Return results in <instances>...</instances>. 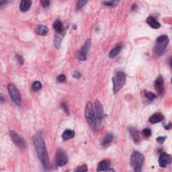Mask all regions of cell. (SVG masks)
Masks as SVG:
<instances>
[{
	"label": "cell",
	"instance_id": "8992f818",
	"mask_svg": "<svg viewBox=\"0 0 172 172\" xmlns=\"http://www.w3.org/2000/svg\"><path fill=\"white\" fill-rule=\"evenodd\" d=\"M7 90L12 100L16 105L20 106L22 104L21 95L17 87L13 85V84L10 83L7 86Z\"/></svg>",
	"mask_w": 172,
	"mask_h": 172
},
{
	"label": "cell",
	"instance_id": "f546056e",
	"mask_svg": "<svg viewBox=\"0 0 172 172\" xmlns=\"http://www.w3.org/2000/svg\"><path fill=\"white\" fill-rule=\"evenodd\" d=\"M118 1H105L103 2V4L106 6H110V7H113V6H115V5L118 4Z\"/></svg>",
	"mask_w": 172,
	"mask_h": 172
},
{
	"label": "cell",
	"instance_id": "ba28073f",
	"mask_svg": "<svg viewBox=\"0 0 172 172\" xmlns=\"http://www.w3.org/2000/svg\"><path fill=\"white\" fill-rule=\"evenodd\" d=\"M56 163L59 166H64L68 163V155L63 149L59 148L57 150Z\"/></svg>",
	"mask_w": 172,
	"mask_h": 172
},
{
	"label": "cell",
	"instance_id": "277c9868",
	"mask_svg": "<svg viewBox=\"0 0 172 172\" xmlns=\"http://www.w3.org/2000/svg\"><path fill=\"white\" fill-rule=\"evenodd\" d=\"M85 117L87 120V122L89 125V127L92 130L95 131L97 129V124H96V118L95 116V113L94 108L92 103L88 102L87 103L85 108Z\"/></svg>",
	"mask_w": 172,
	"mask_h": 172
},
{
	"label": "cell",
	"instance_id": "9a60e30c",
	"mask_svg": "<svg viewBox=\"0 0 172 172\" xmlns=\"http://www.w3.org/2000/svg\"><path fill=\"white\" fill-rule=\"evenodd\" d=\"M111 163L108 159H104L101 161L98 165L97 171H106V170L110 168Z\"/></svg>",
	"mask_w": 172,
	"mask_h": 172
},
{
	"label": "cell",
	"instance_id": "d6a6232c",
	"mask_svg": "<svg viewBox=\"0 0 172 172\" xmlns=\"http://www.w3.org/2000/svg\"><path fill=\"white\" fill-rule=\"evenodd\" d=\"M73 77L77 78V79H79V78H80V77H81V73H80V71H79L76 70V71H75L74 73H73Z\"/></svg>",
	"mask_w": 172,
	"mask_h": 172
},
{
	"label": "cell",
	"instance_id": "4dcf8cb0",
	"mask_svg": "<svg viewBox=\"0 0 172 172\" xmlns=\"http://www.w3.org/2000/svg\"><path fill=\"white\" fill-rule=\"evenodd\" d=\"M143 134L145 137H149V136H151V130L148 129V128L144 129L143 130Z\"/></svg>",
	"mask_w": 172,
	"mask_h": 172
},
{
	"label": "cell",
	"instance_id": "7a4b0ae2",
	"mask_svg": "<svg viewBox=\"0 0 172 172\" xmlns=\"http://www.w3.org/2000/svg\"><path fill=\"white\" fill-rule=\"evenodd\" d=\"M144 157L140 152L135 151L130 157V165L136 172H141L144 164Z\"/></svg>",
	"mask_w": 172,
	"mask_h": 172
},
{
	"label": "cell",
	"instance_id": "9c48e42d",
	"mask_svg": "<svg viewBox=\"0 0 172 172\" xmlns=\"http://www.w3.org/2000/svg\"><path fill=\"white\" fill-rule=\"evenodd\" d=\"M95 115H96V120L98 122V124H100L103 119V110L102 104L98 100H95Z\"/></svg>",
	"mask_w": 172,
	"mask_h": 172
},
{
	"label": "cell",
	"instance_id": "d6986e66",
	"mask_svg": "<svg viewBox=\"0 0 172 172\" xmlns=\"http://www.w3.org/2000/svg\"><path fill=\"white\" fill-rule=\"evenodd\" d=\"M35 32H36V34L40 35V36H45L48 33V28L46 26L39 25L36 26V29H35Z\"/></svg>",
	"mask_w": 172,
	"mask_h": 172
},
{
	"label": "cell",
	"instance_id": "30bf717a",
	"mask_svg": "<svg viewBox=\"0 0 172 172\" xmlns=\"http://www.w3.org/2000/svg\"><path fill=\"white\" fill-rule=\"evenodd\" d=\"M171 163V157L170 155L166 153H163L160 155L159 159V164L160 167L165 168L167 167L168 165H170Z\"/></svg>",
	"mask_w": 172,
	"mask_h": 172
},
{
	"label": "cell",
	"instance_id": "603a6c76",
	"mask_svg": "<svg viewBox=\"0 0 172 172\" xmlns=\"http://www.w3.org/2000/svg\"><path fill=\"white\" fill-rule=\"evenodd\" d=\"M90 46H91V40L88 39V40H86L85 43H84V45H83L82 47H81V49L80 50V51L81 52V53L87 54V52H88L89 50Z\"/></svg>",
	"mask_w": 172,
	"mask_h": 172
},
{
	"label": "cell",
	"instance_id": "5bb4252c",
	"mask_svg": "<svg viewBox=\"0 0 172 172\" xmlns=\"http://www.w3.org/2000/svg\"><path fill=\"white\" fill-rule=\"evenodd\" d=\"M113 139H114V136L112 135V134L110 133L106 134V135L103 136V138H102V143H101L102 147H104V148L108 147L109 145H110L112 142Z\"/></svg>",
	"mask_w": 172,
	"mask_h": 172
},
{
	"label": "cell",
	"instance_id": "e575fe53",
	"mask_svg": "<svg viewBox=\"0 0 172 172\" xmlns=\"http://www.w3.org/2000/svg\"><path fill=\"white\" fill-rule=\"evenodd\" d=\"M40 3H41V4L44 7H47L49 6V5H50V1H46V0H43V1H40Z\"/></svg>",
	"mask_w": 172,
	"mask_h": 172
},
{
	"label": "cell",
	"instance_id": "74e56055",
	"mask_svg": "<svg viewBox=\"0 0 172 172\" xmlns=\"http://www.w3.org/2000/svg\"><path fill=\"white\" fill-rule=\"evenodd\" d=\"M106 171H115V170H114V169H110V168H109L106 170Z\"/></svg>",
	"mask_w": 172,
	"mask_h": 172
},
{
	"label": "cell",
	"instance_id": "2e32d148",
	"mask_svg": "<svg viewBox=\"0 0 172 172\" xmlns=\"http://www.w3.org/2000/svg\"><path fill=\"white\" fill-rule=\"evenodd\" d=\"M163 119H164V116H163V114L160 112H157L153 114V115L150 117L149 122L152 124H156L158 123V122L163 121Z\"/></svg>",
	"mask_w": 172,
	"mask_h": 172
},
{
	"label": "cell",
	"instance_id": "1f68e13d",
	"mask_svg": "<svg viewBox=\"0 0 172 172\" xmlns=\"http://www.w3.org/2000/svg\"><path fill=\"white\" fill-rule=\"evenodd\" d=\"M16 59H17V61L18 62L20 63V65H23L24 64V59H23V57L20 56V54H16Z\"/></svg>",
	"mask_w": 172,
	"mask_h": 172
},
{
	"label": "cell",
	"instance_id": "4fadbf2b",
	"mask_svg": "<svg viewBox=\"0 0 172 172\" xmlns=\"http://www.w3.org/2000/svg\"><path fill=\"white\" fill-rule=\"evenodd\" d=\"M53 27L56 31V33L61 34V33H65L66 30L65 29V26L63 23L60 20H56L53 24Z\"/></svg>",
	"mask_w": 172,
	"mask_h": 172
},
{
	"label": "cell",
	"instance_id": "7c38bea8",
	"mask_svg": "<svg viewBox=\"0 0 172 172\" xmlns=\"http://www.w3.org/2000/svg\"><path fill=\"white\" fill-rule=\"evenodd\" d=\"M129 133L130 134L131 137L133 138V141L135 142V143L138 144L139 142L141 141V135L139 131L137 130V129H136L135 127H129Z\"/></svg>",
	"mask_w": 172,
	"mask_h": 172
},
{
	"label": "cell",
	"instance_id": "ffe728a7",
	"mask_svg": "<svg viewBox=\"0 0 172 172\" xmlns=\"http://www.w3.org/2000/svg\"><path fill=\"white\" fill-rule=\"evenodd\" d=\"M75 136V132L72 130L67 129L66 130H65L63 133L62 135V138L64 141H67L69 140V139H71Z\"/></svg>",
	"mask_w": 172,
	"mask_h": 172
},
{
	"label": "cell",
	"instance_id": "4316f807",
	"mask_svg": "<svg viewBox=\"0 0 172 172\" xmlns=\"http://www.w3.org/2000/svg\"><path fill=\"white\" fill-rule=\"evenodd\" d=\"M77 57L79 60H80V61H86L87 59V54L81 53L80 51L77 53Z\"/></svg>",
	"mask_w": 172,
	"mask_h": 172
},
{
	"label": "cell",
	"instance_id": "44dd1931",
	"mask_svg": "<svg viewBox=\"0 0 172 172\" xmlns=\"http://www.w3.org/2000/svg\"><path fill=\"white\" fill-rule=\"evenodd\" d=\"M122 49V45H116L113 49H112L111 51L109 53V57L110 58H114L120 53Z\"/></svg>",
	"mask_w": 172,
	"mask_h": 172
},
{
	"label": "cell",
	"instance_id": "7402d4cb",
	"mask_svg": "<svg viewBox=\"0 0 172 172\" xmlns=\"http://www.w3.org/2000/svg\"><path fill=\"white\" fill-rule=\"evenodd\" d=\"M65 33H61V34H58L56 33L55 34V37H54V46L57 48H59L61 46V43L63 40V37L64 36Z\"/></svg>",
	"mask_w": 172,
	"mask_h": 172
},
{
	"label": "cell",
	"instance_id": "484cf974",
	"mask_svg": "<svg viewBox=\"0 0 172 172\" xmlns=\"http://www.w3.org/2000/svg\"><path fill=\"white\" fill-rule=\"evenodd\" d=\"M87 3V1L86 0H80V1H78L77 3V5H76V9L77 10H80L82 8L84 5H85Z\"/></svg>",
	"mask_w": 172,
	"mask_h": 172
},
{
	"label": "cell",
	"instance_id": "5b68a950",
	"mask_svg": "<svg viewBox=\"0 0 172 172\" xmlns=\"http://www.w3.org/2000/svg\"><path fill=\"white\" fill-rule=\"evenodd\" d=\"M125 81H126V75L122 71H118L112 77V83H113V92L116 94L122 87L124 86Z\"/></svg>",
	"mask_w": 172,
	"mask_h": 172
},
{
	"label": "cell",
	"instance_id": "8d00e7d4",
	"mask_svg": "<svg viewBox=\"0 0 172 172\" xmlns=\"http://www.w3.org/2000/svg\"><path fill=\"white\" fill-rule=\"evenodd\" d=\"M165 130H169L171 128V124H164L163 125Z\"/></svg>",
	"mask_w": 172,
	"mask_h": 172
},
{
	"label": "cell",
	"instance_id": "d4e9b609",
	"mask_svg": "<svg viewBox=\"0 0 172 172\" xmlns=\"http://www.w3.org/2000/svg\"><path fill=\"white\" fill-rule=\"evenodd\" d=\"M42 88V84L39 81H34L32 84V89H33L34 91H39V89Z\"/></svg>",
	"mask_w": 172,
	"mask_h": 172
},
{
	"label": "cell",
	"instance_id": "e0dca14e",
	"mask_svg": "<svg viewBox=\"0 0 172 172\" xmlns=\"http://www.w3.org/2000/svg\"><path fill=\"white\" fill-rule=\"evenodd\" d=\"M146 21L147 23L153 28L158 29L161 27V24H159V22H157L153 17H152V16H149V17L147 18Z\"/></svg>",
	"mask_w": 172,
	"mask_h": 172
},
{
	"label": "cell",
	"instance_id": "836d02e7",
	"mask_svg": "<svg viewBox=\"0 0 172 172\" xmlns=\"http://www.w3.org/2000/svg\"><path fill=\"white\" fill-rule=\"evenodd\" d=\"M165 138H166L165 137V136H159V137H157V141L159 143L162 144L165 142Z\"/></svg>",
	"mask_w": 172,
	"mask_h": 172
},
{
	"label": "cell",
	"instance_id": "83f0119b",
	"mask_svg": "<svg viewBox=\"0 0 172 172\" xmlns=\"http://www.w3.org/2000/svg\"><path fill=\"white\" fill-rule=\"evenodd\" d=\"M57 80L58 82L60 83H64L66 81V76L64 74H60L57 77Z\"/></svg>",
	"mask_w": 172,
	"mask_h": 172
},
{
	"label": "cell",
	"instance_id": "ac0fdd59",
	"mask_svg": "<svg viewBox=\"0 0 172 172\" xmlns=\"http://www.w3.org/2000/svg\"><path fill=\"white\" fill-rule=\"evenodd\" d=\"M32 1L30 0H24L20 1V10L23 12H26L31 8Z\"/></svg>",
	"mask_w": 172,
	"mask_h": 172
},
{
	"label": "cell",
	"instance_id": "f1b7e54d",
	"mask_svg": "<svg viewBox=\"0 0 172 172\" xmlns=\"http://www.w3.org/2000/svg\"><path fill=\"white\" fill-rule=\"evenodd\" d=\"M87 171V167L86 165H83L81 166H79L75 170V171H81V172H85Z\"/></svg>",
	"mask_w": 172,
	"mask_h": 172
},
{
	"label": "cell",
	"instance_id": "52a82bcc",
	"mask_svg": "<svg viewBox=\"0 0 172 172\" xmlns=\"http://www.w3.org/2000/svg\"><path fill=\"white\" fill-rule=\"evenodd\" d=\"M10 135L11 138L12 139V141L13 142L16 146L19 147L20 149H24L26 147V141L24 140L22 136L18 135L17 133L15 131L11 130L10 132Z\"/></svg>",
	"mask_w": 172,
	"mask_h": 172
},
{
	"label": "cell",
	"instance_id": "6da1fadb",
	"mask_svg": "<svg viewBox=\"0 0 172 172\" xmlns=\"http://www.w3.org/2000/svg\"><path fill=\"white\" fill-rule=\"evenodd\" d=\"M34 146L40 162L45 168H48L50 166L47 149H46L45 142L42 135L40 133H36L32 137Z\"/></svg>",
	"mask_w": 172,
	"mask_h": 172
},
{
	"label": "cell",
	"instance_id": "8fae6325",
	"mask_svg": "<svg viewBox=\"0 0 172 172\" xmlns=\"http://www.w3.org/2000/svg\"><path fill=\"white\" fill-rule=\"evenodd\" d=\"M155 89L159 94H162L164 92V81L162 75H159L155 81Z\"/></svg>",
	"mask_w": 172,
	"mask_h": 172
},
{
	"label": "cell",
	"instance_id": "d590c367",
	"mask_svg": "<svg viewBox=\"0 0 172 172\" xmlns=\"http://www.w3.org/2000/svg\"><path fill=\"white\" fill-rule=\"evenodd\" d=\"M62 108H63V109L65 112H66L67 114H69V110H68V108L67 107L66 103H63V104H62Z\"/></svg>",
	"mask_w": 172,
	"mask_h": 172
},
{
	"label": "cell",
	"instance_id": "cb8c5ba5",
	"mask_svg": "<svg viewBox=\"0 0 172 172\" xmlns=\"http://www.w3.org/2000/svg\"><path fill=\"white\" fill-rule=\"evenodd\" d=\"M144 96H145L149 101H151V102L153 100H154L155 98H156V95H155L153 93L147 92V91L144 93Z\"/></svg>",
	"mask_w": 172,
	"mask_h": 172
},
{
	"label": "cell",
	"instance_id": "3957f363",
	"mask_svg": "<svg viewBox=\"0 0 172 172\" xmlns=\"http://www.w3.org/2000/svg\"><path fill=\"white\" fill-rule=\"evenodd\" d=\"M169 42H170V40L166 35H162V36L158 37L153 49L155 55L157 57L162 55L165 50V48L167 47Z\"/></svg>",
	"mask_w": 172,
	"mask_h": 172
}]
</instances>
